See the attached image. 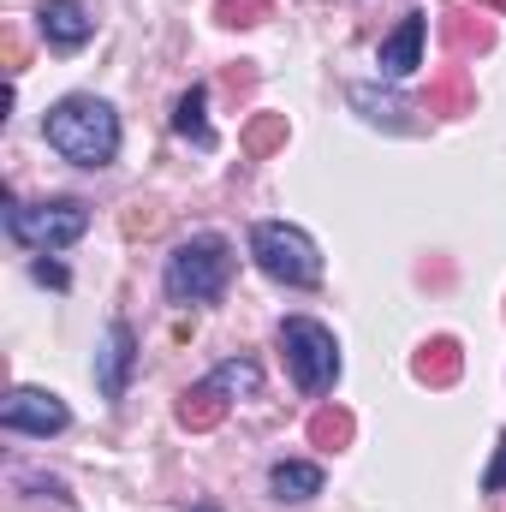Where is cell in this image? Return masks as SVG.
Returning <instances> with one entry per match:
<instances>
[{"mask_svg":"<svg viewBox=\"0 0 506 512\" xmlns=\"http://www.w3.org/2000/svg\"><path fill=\"white\" fill-rule=\"evenodd\" d=\"M42 137L72 167H108L120 155V114L102 96H60L42 120Z\"/></svg>","mask_w":506,"mask_h":512,"instance_id":"obj_1","label":"cell"},{"mask_svg":"<svg viewBox=\"0 0 506 512\" xmlns=\"http://www.w3.org/2000/svg\"><path fill=\"white\" fill-rule=\"evenodd\" d=\"M227 280H233V245L221 233H191L185 245H173L167 274H161L173 304H215Z\"/></svg>","mask_w":506,"mask_h":512,"instance_id":"obj_2","label":"cell"},{"mask_svg":"<svg viewBox=\"0 0 506 512\" xmlns=\"http://www.w3.org/2000/svg\"><path fill=\"white\" fill-rule=\"evenodd\" d=\"M251 256L256 268L280 286H322V251L304 227H286V221H256L251 227Z\"/></svg>","mask_w":506,"mask_h":512,"instance_id":"obj_3","label":"cell"},{"mask_svg":"<svg viewBox=\"0 0 506 512\" xmlns=\"http://www.w3.org/2000/svg\"><path fill=\"white\" fill-rule=\"evenodd\" d=\"M6 233L30 251H66L90 233V209L78 197H48V203H18L6 197Z\"/></svg>","mask_w":506,"mask_h":512,"instance_id":"obj_4","label":"cell"},{"mask_svg":"<svg viewBox=\"0 0 506 512\" xmlns=\"http://www.w3.org/2000/svg\"><path fill=\"white\" fill-rule=\"evenodd\" d=\"M280 358H286V370H292V387L310 393V399H322L328 387L340 382V346H334V334H328L322 322H310V316H286V322H280Z\"/></svg>","mask_w":506,"mask_h":512,"instance_id":"obj_5","label":"cell"},{"mask_svg":"<svg viewBox=\"0 0 506 512\" xmlns=\"http://www.w3.org/2000/svg\"><path fill=\"white\" fill-rule=\"evenodd\" d=\"M66 423H72V411H66V399L48 393V387H12L6 405H0V429H12V435L48 441V435H60Z\"/></svg>","mask_w":506,"mask_h":512,"instance_id":"obj_6","label":"cell"},{"mask_svg":"<svg viewBox=\"0 0 506 512\" xmlns=\"http://www.w3.org/2000/svg\"><path fill=\"white\" fill-rule=\"evenodd\" d=\"M131 370H137V334H131V322H108L102 352H96V387H102V399H126Z\"/></svg>","mask_w":506,"mask_h":512,"instance_id":"obj_7","label":"cell"},{"mask_svg":"<svg viewBox=\"0 0 506 512\" xmlns=\"http://www.w3.org/2000/svg\"><path fill=\"white\" fill-rule=\"evenodd\" d=\"M423 42H429V12H405V18H399V30L381 42L376 72H381V78H411V72L423 66Z\"/></svg>","mask_w":506,"mask_h":512,"instance_id":"obj_8","label":"cell"},{"mask_svg":"<svg viewBox=\"0 0 506 512\" xmlns=\"http://www.w3.org/2000/svg\"><path fill=\"white\" fill-rule=\"evenodd\" d=\"M36 30H42L48 48H84L96 36V18H90L84 0H42L36 6Z\"/></svg>","mask_w":506,"mask_h":512,"instance_id":"obj_9","label":"cell"},{"mask_svg":"<svg viewBox=\"0 0 506 512\" xmlns=\"http://www.w3.org/2000/svg\"><path fill=\"white\" fill-rule=\"evenodd\" d=\"M268 495H274V501H310V495H322V465H310V459H280V465L268 471Z\"/></svg>","mask_w":506,"mask_h":512,"instance_id":"obj_10","label":"cell"},{"mask_svg":"<svg viewBox=\"0 0 506 512\" xmlns=\"http://www.w3.org/2000/svg\"><path fill=\"white\" fill-rule=\"evenodd\" d=\"M417 382H429V387H447V382H459V370H465V352H459V340H429L423 352H417Z\"/></svg>","mask_w":506,"mask_h":512,"instance_id":"obj_11","label":"cell"},{"mask_svg":"<svg viewBox=\"0 0 506 512\" xmlns=\"http://www.w3.org/2000/svg\"><path fill=\"white\" fill-rule=\"evenodd\" d=\"M227 405H233V399H221L209 382H197V387H185V393H179V423L203 435V429H215V423L227 417Z\"/></svg>","mask_w":506,"mask_h":512,"instance_id":"obj_12","label":"cell"},{"mask_svg":"<svg viewBox=\"0 0 506 512\" xmlns=\"http://www.w3.org/2000/svg\"><path fill=\"white\" fill-rule=\"evenodd\" d=\"M203 108H209V90L191 84V90L179 96V108H173V131H179L185 143H197V149H215V131H209V120H203Z\"/></svg>","mask_w":506,"mask_h":512,"instance_id":"obj_13","label":"cell"},{"mask_svg":"<svg viewBox=\"0 0 506 512\" xmlns=\"http://www.w3.org/2000/svg\"><path fill=\"white\" fill-rule=\"evenodd\" d=\"M203 382L215 387L221 399H256V393H262V370H256L251 358H227V364H215Z\"/></svg>","mask_w":506,"mask_h":512,"instance_id":"obj_14","label":"cell"},{"mask_svg":"<svg viewBox=\"0 0 506 512\" xmlns=\"http://www.w3.org/2000/svg\"><path fill=\"white\" fill-rule=\"evenodd\" d=\"M352 108H358V114H364L370 126H387V131H417L411 120H405L411 108H405L399 96H381V90H370V84H358V90H352Z\"/></svg>","mask_w":506,"mask_h":512,"instance_id":"obj_15","label":"cell"},{"mask_svg":"<svg viewBox=\"0 0 506 512\" xmlns=\"http://www.w3.org/2000/svg\"><path fill=\"white\" fill-rule=\"evenodd\" d=\"M352 441V411H340V405H322L316 417H310V447H322V453H340Z\"/></svg>","mask_w":506,"mask_h":512,"instance_id":"obj_16","label":"cell"},{"mask_svg":"<svg viewBox=\"0 0 506 512\" xmlns=\"http://www.w3.org/2000/svg\"><path fill=\"white\" fill-rule=\"evenodd\" d=\"M239 143H245V155H256V161L274 155V149L286 143V114H256L251 126L239 131Z\"/></svg>","mask_w":506,"mask_h":512,"instance_id":"obj_17","label":"cell"},{"mask_svg":"<svg viewBox=\"0 0 506 512\" xmlns=\"http://www.w3.org/2000/svg\"><path fill=\"white\" fill-rule=\"evenodd\" d=\"M471 102V84H465V66H447L429 90V114H459Z\"/></svg>","mask_w":506,"mask_h":512,"instance_id":"obj_18","label":"cell"},{"mask_svg":"<svg viewBox=\"0 0 506 512\" xmlns=\"http://www.w3.org/2000/svg\"><path fill=\"white\" fill-rule=\"evenodd\" d=\"M441 18H447V24H441V30H447V42H453L459 54H471V48L483 54V48H489V24H477L471 12H441Z\"/></svg>","mask_w":506,"mask_h":512,"instance_id":"obj_19","label":"cell"},{"mask_svg":"<svg viewBox=\"0 0 506 512\" xmlns=\"http://www.w3.org/2000/svg\"><path fill=\"white\" fill-rule=\"evenodd\" d=\"M262 12H268V0H221V6H215L221 24H256Z\"/></svg>","mask_w":506,"mask_h":512,"instance_id":"obj_20","label":"cell"},{"mask_svg":"<svg viewBox=\"0 0 506 512\" xmlns=\"http://www.w3.org/2000/svg\"><path fill=\"white\" fill-rule=\"evenodd\" d=\"M483 489H489V495H501L506 489V429H501V441H495V465L483 471Z\"/></svg>","mask_w":506,"mask_h":512,"instance_id":"obj_21","label":"cell"},{"mask_svg":"<svg viewBox=\"0 0 506 512\" xmlns=\"http://www.w3.org/2000/svg\"><path fill=\"white\" fill-rule=\"evenodd\" d=\"M155 221H161V215H155L149 203H137V209H131V215H126V233H149Z\"/></svg>","mask_w":506,"mask_h":512,"instance_id":"obj_22","label":"cell"},{"mask_svg":"<svg viewBox=\"0 0 506 512\" xmlns=\"http://www.w3.org/2000/svg\"><path fill=\"white\" fill-rule=\"evenodd\" d=\"M36 280H48V286H66L72 274H66L60 262H48V256H36Z\"/></svg>","mask_w":506,"mask_h":512,"instance_id":"obj_23","label":"cell"},{"mask_svg":"<svg viewBox=\"0 0 506 512\" xmlns=\"http://www.w3.org/2000/svg\"><path fill=\"white\" fill-rule=\"evenodd\" d=\"M6 66H12V72L24 66V42H18V36H6Z\"/></svg>","mask_w":506,"mask_h":512,"instance_id":"obj_24","label":"cell"},{"mask_svg":"<svg viewBox=\"0 0 506 512\" xmlns=\"http://www.w3.org/2000/svg\"><path fill=\"white\" fill-rule=\"evenodd\" d=\"M477 6H489V12H501L506 18V0H477Z\"/></svg>","mask_w":506,"mask_h":512,"instance_id":"obj_25","label":"cell"},{"mask_svg":"<svg viewBox=\"0 0 506 512\" xmlns=\"http://www.w3.org/2000/svg\"><path fill=\"white\" fill-rule=\"evenodd\" d=\"M185 512H221V507L215 501H197V507H185Z\"/></svg>","mask_w":506,"mask_h":512,"instance_id":"obj_26","label":"cell"}]
</instances>
